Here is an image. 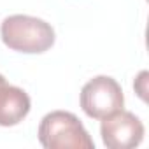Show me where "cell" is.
I'll return each instance as SVG.
<instances>
[{
	"label": "cell",
	"instance_id": "1",
	"mask_svg": "<svg viewBox=\"0 0 149 149\" xmlns=\"http://www.w3.org/2000/svg\"><path fill=\"white\" fill-rule=\"evenodd\" d=\"M0 35L9 49L26 54L44 53L54 44L53 26L44 19L26 14H14L6 18L0 26Z\"/></svg>",
	"mask_w": 149,
	"mask_h": 149
},
{
	"label": "cell",
	"instance_id": "6",
	"mask_svg": "<svg viewBox=\"0 0 149 149\" xmlns=\"http://www.w3.org/2000/svg\"><path fill=\"white\" fill-rule=\"evenodd\" d=\"M146 77H147V72H140V76H139V83L140 84H135V88H137V91H139V95L146 100V88H144V84H146Z\"/></svg>",
	"mask_w": 149,
	"mask_h": 149
},
{
	"label": "cell",
	"instance_id": "5",
	"mask_svg": "<svg viewBox=\"0 0 149 149\" xmlns=\"http://www.w3.org/2000/svg\"><path fill=\"white\" fill-rule=\"evenodd\" d=\"M32 102L25 90L9 84L7 81L0 83V126H14L21 123L30 112Z\"/></svg>",
	"mask_w": 149,
	"mask_h": 149
},
{
	"label": "cell",
	"instance_id": "2",
	"mask_svg": "<svg viewBox=\"0 0 149 149\" xmlns=\"http://www.w3.org/2000/svg\"><path fill=\"white\" fill-rule=\"evenodd\" d=\"M39 142L46 149H95L83 123L67 111H53L42 118Z\"/></svg>",
	"mask_w": 149,
	"mask_h": 149
},
{
	"label": "cell",
	"instance_id": "4",
	"mask_svg": "<svg viewBox=\"0 0 149 149\" xmlns=\"http://www.w3.org/2000/svg\"><path fill=\"white\" fill-rule=\"evenodd\" d=\"M100 135L109 149H132L142 142L144 125L133 112L119 109L104 118Z\"/></svg>",
	"mask_w": 149,
	"mask_h": 149
},
{
	"label": "cell",
	"instance_id": "7",
	"mask_svg": "<svg viewBox=\"0 0 149 149\" xmlns=\"http://www.w3.org/2000/svg\"><path fill=\"white\" fill-rule=\"evenodd\" d=\"M2 81H6V77L2 76V74H0V83H2Z\"/></svg>",
	"mask_w": 149,
	"mask_h": 149
},
{
	"label": "cell",
	"instance_id": "3",
	"mask_svg": "<svg viewBox=\"0 0 149 149\" xmlns=\"http://www.w3.org/2000/svg\"><path fill=\"white\" fill-rule=\"evenodd\" d=\"M123 90L119 83L109 76H97L81 90V107L86 116L93 119H104L109 114L123 109Z\"/></svg>",
	"mask_w": 149,
	"mask_h": 149
}]
</instances>
